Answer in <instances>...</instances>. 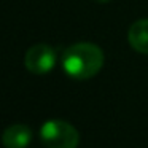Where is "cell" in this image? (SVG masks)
Returning a JSON list of instances; mask_svg holds the SVG:
<instances>
[{
	"label": "cell",
	"mask_w": 148,
	"mask_h": 148,
	"mask_svg": "<svg viewBox=\"0 0 148 148\" xmlns=\"http://www.w3.org/2000/svg\"><path fill=\"white\" fill-rule=\"evenodd\" d=\"M32 135V129L27 124H11L2 132V145L5 148H27Z\"/></svg>",
	"instance_id": "4"
},
{
	"label": "cell",
	"mask_w": 148,
	"mask_h": 148,
	"mask_svg": "<svg viewBox=\"0 0 148 148\" xmlns=\"http://www.w3.org/2000/svg\"><path fill=\"white\" fill-rule=\"evenodd\" d=\"M103 51L89 42H80L69 46L62 54V69L73 80H89L96 77L103 65Z\"/></svg>",
	"instance_id": "1"
},
{
	"label": "cell",
	"mask_w": 148,
	"mask_h": 148,
	"mask_svg": "<svg viewBox=\"0 0 148 148\" xmlns=\"http://www.w3.org/2000/svg\"><path fill=\"white\" fill-rule=\"evenodd\" d=\"M127 42L137 53L148 54V19H138L129 27Z\"/></svg>",
	"instance_id": "5"
},
{
	"label": "cell",
	"mask_w": 148,
	"mask_h": 148,
	"mask_svg": "<svg viewBox=\"0 0 148 148\" xmlns=\"http://www.w3.org/2000/svg\"><path fill=\"white\" fill-rule=\"evenodd\" d=\"M97 2H110V0H97Z\"/></svg>",
	"instance_id": "6"
},
{
	"label": "cell",
	"mask_w": 148,
	"mask_h": 148,
	"mask_svg": "<svg viewBox=\"0 0 148 148\" xmlns=\"http://www.w3.org/2000/svg\"><path fill=\"white\" fill-rule=\"evenodd\" d=\"M56 51L46 43H37L30 46L24 56V65L34 75H46L56 65Z\"/></svg>",
	"instance_id": "3"
},
{
	"label": "cell",
	"mask_w": 148,
	"mask_h": 148,
	"mask_svg": "<svg viewBox=\"0 0 148 148\" xmlns=\"http://www.w3.org/2000/svg\"><path fill=\"white\" fill-rule=\"evenodd\" d=\"M40 140L46 148H77L80 134L64 119H48L40 127Z\"/></svg>",
	"instance_id": "2"
}]
</instances>
